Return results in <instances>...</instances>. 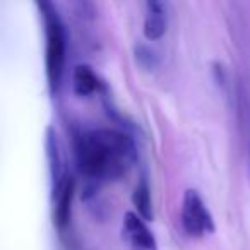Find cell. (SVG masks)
Instances as JSON below:
<instances>
[{
  "label": "cell",
  "mask_w": 250,
  "mask_h": 250,
  "mask_svg": "<svg viewBox=\"0 0 250 250\" xmlns=\"http://www.w3.org/2000/svg\"><path fill=\"white\" fill-rule=\"evenodd\" d=\"M74 158L79 173L91 182H113L132 168L136 143L117 129H89L74 137Z\"/></svg>",
  "instance_id": "cell-1"
},
{
  "label": "cell",
  "mask_w": 250,
  "mask_h": 250,
  "mask_svg": "<svg viewBox=\"0 0 250 250\" xmlns=\"http://www.w3.org/2000/svg\"><path fill=\"white\" fill-rule=\"evenodd\" d=\"M40 19L45 33V72L46 83L52 94H57L62 87L67 59V35L65 24L59 9L50 0H36Z\"/></svg>",
  "instance_id": "cell-2"
},
{
  "label": "cell",
  "mask_w": 250,
  "mask_h": 250,
  "mask_svg": "<svg viewBox=\"0 0 250 250\" xmlns=\"http://www.w3.org/2000/svg\"><path fill=\"white\" fill-rule=\"evenodd\" d=\"M180 223L184 231L190 238H204L216 231L214 218L206 206L202 195L195 188H187L182 197Z\"/></svg>",
  "instance_id": "cell-3"
},
{
  "label": "cell",
  "mask_w": 250,
  "mask_h": 250,
  "mask_svg": "<svg viewBox=\"0 0 250 250\" xmlns=\"http://www.w3.org/2000/svg\"><path fill=\"white\" fill-rule=\"evenodd\" d=\"M76 195V178L67 171L59 182L52 184V219L53 226L63 233L72 218V204Z\"/></svg>",
  "instance_id": "cell-4"
},
{
  "label": "cell",
  "mask_w": 250,
  "mask_h": 250,
  "mask_svg": "<svg viewBox=\"0 0 250 250\" xmlns=\"http://www.w3.org/2000/svg\"><path fill=\"white\" fill-rule=\"evenodd\" d=\"M120 236L127 250H158V240L137 212L127 211L122 221Z\"/></svg>",
  "instance_id": "cell-5"
},
{
  "label": "cell",
  "mask_w": 250,
  "mask_h": 250,
  "mask_svg": "<svg viewBox=\"0 0 250 250\" xmlns=\"http://www.w3.org/2000/svg\"><path fill=\"white\" fill-rule=\"evenodd\" d=\"M168 31V5L165 2L149 0L144 5V38L149 42L161 40Z\"/></svg>",
  "instance_id": "cell-6"
},
{
  "label": "cell",
  "mask_w": 250,
  "mask_h": 250,
  "mask_svg": "<svg viewBox=\"0 0 250 250\" xmlns=\"http://www.w3.org/2000/svg\"><path fill=\"white\" fill-rule=\"evenodd\" d=\"M45 149H46V161H48L50 182L55 184L63 175L67 173L65 165L62 156V144H60L59 134L53 127H46L45 134Z\"/></svg>",
  "instance_id": "cell-7"
},
{
  "label": "cell",
  "mask_w": 250,
  "mask_h": 250,
  "mask_svg": "<svg viewBox=\"0 0 250 250\" xmlns=\"http://www.w3.org/2000/svg\"><path fill=\"white\" fill-rule=\"evenodd\" d=\"M101 81L98 77V74L94 72V69L87 63H79L74 67L72 72V91L76 96L79 98H87L91 94H94L96 91H100Z\"/></svg>",
  "instance_id": "cell-8"
},
{
  "label": "cell",
  "mask_w": 250,
  "mask_h": 250,
  "mask_svg": "<svg viewBox=\"0 0 250 250\" xmlns=\"http://www.w3.org/2000/svg\"><path fill=\"white\" fill-rule=\"evenodd\" d=\"M132 204L136 208V212L144 221H153L154 219V208L153 197H151V187L147 184L146 177H141L136 188L132 192Z\"/></svg>",
  "instance_id": "cell-9"
},
{
  "label": "cell",
  "mask_w": 250,
  "mask_h": 250,
  "mask_svg": "<svg viewBox=\"0 0 250 250\" xmlns=\"http://www.w3.org/2000/svg\"><path fill=\"white\" fill-rule=\"evenodd\" d=\"M134 59H136L137 65L144 70H154L158 67V63H160L158 53L151 46L144 45V43H139V45L134 46Z\"/></svg>",
  "instance_id": "cell-10"
},
{
  "label": "cell",
  "mask_w": 250,
  "mask_h": 250,
  "mask_svg": "<svg viewBox=\"0 0 250 250\" xmlns=\"http://www.w3.org/2000/svg\"><path fill=\"white\" fill-rule=\"evenodd\" d=\"M249 163H250V146H249ZM249 168H250V165H249Z\"/></svg>",
  "instance_id": "cell-11"
}]
</instances>
